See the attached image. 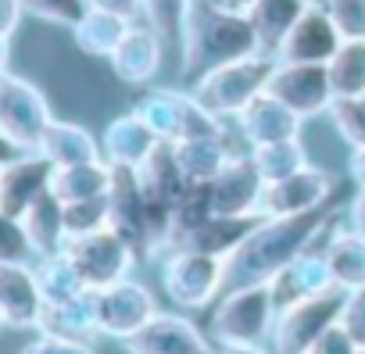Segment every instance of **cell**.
<instances>
[{
    "instance_id": "obj_27",
    "label": "cell",
    "mask_w": 365,
    "mask_h": 354,
    "mask_svg": "<svg viewBox=\"0 0 365 354\" xmlns=\"http://www.w3.org/2000/svg\"><path fill=\"white\" fill-rule=\"evenodd\" d=\"M111 187V165L104 157L97 161H79V165H61L54 168L51 190L58 201L72 204V201H90V197H104Z\"/></svg>"
},
{
    "instance_id": "obj_39",
    "label": "cell",
    "mask_w": 365,
    "mask_h": 354,
    "mask_svg": "<svg viewBox=\"0 0 365 354\" xmlns=\"http://www.w3.org/2000/svg\"><path fill=\"white\" fill-rule=\"evenodd\" d=\"M36 251L19 215L0 212V265H33Z\"/></svg>"
},
{
    "instance_id": "obj_23",
    "label": "cell",
    "mask_w": 365,
    "mask_h": 354,
    "mask_svg": "<svg viewBox=\"0 0 365 354\" xmlns=\"http://www.w3.org/2000/svg\"><path fill=\"white\" fill-rule=\"evenodd\" d=\"M333 272H329V261L322 251H304L297 261H290L276 279H272V290H276V304H294L301 297H312V293H322V290H333Z\"/></svg>"
},
{
    "instance_id": "obj_24",
    "label": "cell",
    "mask_w": 365,
    "mask_h": 354,
    "mask_svg": "<svg viewBox=\"0 0 365 354\" xmlns=\"http://www.w3.org/2000/svg\"><path fill=\"white\" fill-rule=\"evenodd\" d=\"M40 333L68 336V340H90V336H97L101 333V322H97V290H83V293H76L68 301L43 304Z\"/></svg>"
},
{
    "instance_id": "obj_50",
    "label": "cell",
    "mask_w": 365,
    "mask_h": 354,
    "mask_svg": "<svg viewBox=\"0 0 365 354\" xmlns=\"http://www.w3.org/2000/svg\"><path fill=\"white\" fill-rule=\"evenodd\" d=\"M215 354H272V350H265L258 343H219Z\"/></svg>"
},
{
    "instance_id": "obj_5",
    "label": "cell",
    "mask_w": 365,
    "mask_h": 354,
    "mask_svg": "<svg viewBox=\"0 0 365 354\" xmlns=\"http://www.w3.org/2000/svg\"><path fill=\"white\" fill-rule=\"evenodd\" d=\"M165 143H182L197 136H226V122L212 115L194 93L182 90H147L133 108Z\"/></svg>"
},
{
    "instance_id": "obj_14",
    "label": "cell",
    "mask_w": 365,
    "mask_h": 354,
    "mask_svg": "<svg viewBox=\"0 0 365 354\" xmlns=\"http://www.w3.org/2000/svg\"><path fill=\"white\" fill-rule=\"evenodd\" d=\"M51 179H54V161L43 157L40 150L19 154L8 165H0V212L22 219L43 194H51Z\"/></svg>"
},
{
    "instance_id": "obj_16",
    "label": "cell",
    "mask_w": 365,
    "mask_h": 354,
    "mask_svg": "<svg viewBox=\"0 0 365 354\" xmlns=\"http://www.w3.org/2000/svg\"><path fill=\"white\" fill-rule=\"evenodd\" d=\"M340 43L344 40L333 29L329 11L326 8H304V15L283 36V43L276 51V61H287V65H326L336 54Z\"/></svg>"
},
{
    "instance_id": "obj_32",
    "label": "cell",
    "mask_w": 365,
    "mask_h": 354,
    "mask_svg": "<svg viewBox=\"0 0 365 354\" xmlns=\"http://www.w3.org/2000/svg\"><path fill=\"white\" fill-rule=\"evenodd\" d=\"M326 261L333 272V283L340 290H358L365 286V236L354 229H336L326 244Z\"/></svg>"
},
{
    "instance_id": "obj_21",
    "label": "cell",
    "mask_w": 365,
    "mask_h": 354,
    "mask_svg": "<svg viewBox=\"0 0 365 354\" xmlns=\"http://www.w3.org/2000/svg\"><path fill=\"white\" fill-rule=\"evenodd\" d=\"M237 125L244 132V140L251 147H262V143H276V140H294L301 136V118L283 108L272 93H258L240 115H237Z\"/></svg>"
},
{
    "instance_id": "obj_25",
    "label": "cell",
    "mask_w": 365,
    "mask_h": 354,
    "mask_svg": "<svg viewBox=\"0 0 365 354\" xmlns=\"http://www.w3.org/2000/svg\"><path fill=\"white\" fill-rule=\"evenodd\" d=\"M140 183H143V194H147V204L154 208H165L172 212L179 194L187 190V175H182L179 161H175V150L172 143H161L143 165H140Z\"/></svg>"
},
{
    "instance_id": "obj_49",
    "label": "cell",
    "mask_w": 365,
    "mask_h": 354,
    "mask_svg": "<svg viewBox=\"0 0 365 354\" xmlns=\"http://www.w3.org/2000/svg\"><path fill=\"white\" fill-rule=\"evenodd\" d=\"M347 172L358 190H365V150H351V161H347Z\"/></svg>"
},
{
    "instance_id": "obj_31",
    "label": "cell",
    "mask_w": 365,
    "mask_h": 354,
    "mask_svg": "<svg viewBox=\"0 0 365 354\" xmlns=\"http://www.w3.org/2000/svg\"><path fill=\"white\" fill-rule=\"evenodd\" d=\"M129 26H133V22L122 19V15L90 8V11L72 26V40H76V47H79L83 54H90V58H111L115 47L122 43V36L129 33Z\"/></svg>"
},
{
    "instance_id": "obj_34",
    "label": "cell",
    "mask_w": 365,
    "mask_h": 354,
    "mask_svg": "<svg viewBox=\"0 0 365 354\" xmlns=\"http://www.w3.org/2000/svg\"><path fill=\"white\" fill-rule=\"evenodd\" d=\"M190 11H194V0H140L143 22H147L168 47H179V51H182V40H187Z\"/></svg>"
},
{
    "instance_id": "obj_37",
    "label": "cell",
    "mask_w": 365,
    "mask_h": 354,
    "mask_svg": "<svg viewBox=\"0 0 365 354\" xmlns=\"http://www.w3.org/2000/svg\"><path fill=\"white\" fill-rule=\"evenodd\" d=\"M251 157L258 165V172L265 175V183H276L283 175H294L297 168L312 165L308 154H304V143L301 136L294 140H276V143H262V147H251Z\"/></svg>"
},
{
    "instance_id": "obj_57",
    "label": "cell",
    "mask_w": 365,
    "mask_h": 354,
    "mask_svg": "<svg viewBox=\"0 0 365 354\" xmlns=\"http://www.w3.org/2000/svg\"><path fill=\"white\" fill-rule=\"evenodd\" d=\"M361 100H365V97H361Z\"/></svg>"
},
{
    "instance_id": "obj_20",
    "label": "cell",
    "mask_w": 365,
    "mask_h": 354,
    "mask_svg": "<svg viewBox=\"0 0 365 354\" xmlns=\"http://www.w3.org/2000/svg\"><path fill=\"white\" fill-rule=\"evenodd\" d=\"M165 140L136 115V111H125L118 118L108 122L104 136H101V154L108 165H125V168H140Z\"/></svg>"
},
{
    "instance_id": "obj_18",
    "label": "cell",
    "mask_w": 365,
    "mask_h": 354,
    "mask_svg": "<svg viewBox=\"0 0 365 354\" xmlns=\"http://www.w3.org/2000/svg\"><path fill=\"white\" fill-rule=\"evenodd\" d=\"M161 58H165V40L150 29V26H129V33L122 36V43L115 47V54L108 58L115 76L129 86H147L158 72H161Z\"/></svg>"
},
{
    "instance_id": "obj_35",
    "label": "cell",
    "mask_w": 365,
    "mask_h": 354,
    "mask_svg": "<svg viewBox=\"0 0 365 354\" xmlns=\"http://www.w3.org/2000/svg\"><path fill=\"white\" fill-rule=\"evenodd\" d=\"M33 272H36V283L43 290V301L47 304H58V301H68L76 293L86 290L83 276L76 272L72 258L61 251V254H47V258H36L33 261Z\"/></svg>"
},
{
    "instance_id": "obj_53",
    "label": "cell",
    "mask_w": 365,
    "mask_h": 354,
    "mask_svg": "<svg viewBox=\"0 0 365 354\" xmlns=\"http://www.w3.org/2000/svg\"><path fill=\"white\" fill-rule=\"evenodd\" d=\"M222 4H226V8H233V11H247V8L255 4V0H222Z\"/></svg>"
},
{
    "instance_id": "obj_46",
    "label": "cell",
    "mask_w": 365,
    "mask_h": 354,
    "mask_svg": "<svg viewBox=\"0 0 365 354\" xmlns=\"http://www.w3.org/2000/svg\"><path fill=\"white\" fill-rule=\"evenodd\" d=\"M22 15H26L22 0H0V36H8V40H11V33L19 29Z\"/></svg>"
},
{
    "instance_id": "obj_19",
    "label": "cell",
    "mask_w": 365,
    "mask_h": 354,
    "mask_svg": "<svg viewBox=\"0 0 365 354\" xmlns=\"http://www.w3.org/2000/svg\"><path fill=\"white\" fill-rule=\"evenodd\" d=\"M43 304L33 265H0V308L11 329H40Z\"/></svg>"
},
{
    "instance_id": "obj_36",
    "label": "cell",
    "mask_w": 365,
    "mask_h": 354,
    "mask_svg": "<svg viewBox=\"0 0 365 354\" xmlns=\"http://www.w3.org/2000/svg\"><path fill=\"white\" fill-rule=\"evenodd\" d=\"M336 97H365V40H344L326 61Z\"/></svg>"
},
{
    "instance_id": "obj_45",
    "label": "cell",
    "mask_w": 365,
    "mask_h": 354,
    "mask_svg": "<svg viewBox=\"0 0 365 354\" xmlns=\"http://www.w3.org/2000/svg\"><path fill=\"white\" fill-rule=\"evenodd\" d=\"M308 354H358V343L351 340V333L336 322V326H329L315 343H312V350Z\"/></svg>"
},
{
    "instance_id": "obj_7",
    "label": "cell",
    "mask_w": 365,
    "mask_h": 354,
    "mask_svg": "<svg viewBox=\"0 0 365 354\" xmlns=\"http://www.w3.org/2000/svg\"><path fill=\"white\" fill-rule=\"evenodd\" d=\"M222 279H226V258L179 247L168 251V261L161 269V286L172 304L201 311L212 301L222 297Z\"/></svg>"
},
{
    "instance_id": "obj_42",
    "label": "cell",
    "mask_w": 365,
    "mask_h": 354,
    "mask_svg": "<svg viewBox=\"0 0 365 354\" xmlns=\"http://www.w3.org/2000/svg\"><path fill=\"white\" fill-rule=\"evenodd\" d=\"M326 11L340 40H365V0H329Z\"/></svg>"
},
{
    "instance_id": "obj_4",
    "label": "cell",
    "mask_w": 365,
    "mask_h": 354,
    "mask_svg": "<svg viewBox=\"0 0 365 354\" xmlns=\"http://www.w3.org/2000/svg\"><path fill=\"white\" fill-rule=\"evenodd\" d=\"M272 68H276V58H269V54H251V58L219 65V68L197 76L194 97L212 115H219L222 122L226 118H237L258 93H265Z\"/></svg>"
},
{
    "instance_id": "obj_44",
    "label": "cell",
    "mask_w": 365,
    "mask_h": 354,
    "mask_svg": "<svg viewBox=\"0 0 365 354\" xmlns=\"http://www.w3.org/2000/svg\"><path fill=\"white\" fill-rule=\"evenodd\" d=\"M22 354H93V347H90V340H68V336L40 333L36 340H29L22 347Z\"/></svg>"
},
{
    "instance_id": "obj_8",
    "label": "cell",
    "mask_w": 365,
    "mask_h": 354,
    "mask_svg": "<svg viewBox=\"0 0 365 354\" xmlns=\"http://www.w3.org/2000/svg\"><path fill=\"white\" fill-rule=\"evenodd\" d=\"M54 122L43 90L15 72L0 76V132H4L22 154L40 150L47 125Z\"/></svg>"
},
{
    "instance_id": "obj_26",
    "label": "cell",
    "mask_w": 365,
    "mask_h": 354,
    "mask_svg": "<svg viewBox=\"0 0 365 354\" xmlns=\"http://www.w3.org/2000/svg\"><path fill=\"white\" fill-rule=\"evenodd\" d=\"M304 0H255L247 8V19L255 26V36H258V47L262 54L276 58L283 36L294 29V22L304 15Z\"/></svg>"
},
{
    "instance_id": "obj_11",
    "label": "cell",
    "mask_w": 365,
    "mask_h": 354,
    "mask_svg": "<svg viewBox=\"0 0 365 354\" xmlns=\"http://www.w3.org/2000/svg\"><path fill=\"white\" fill-rule=\"evenodd\" d=\"M265 93H272L301 122H308L315 115H326L329 104L336 100L326 65H287V61H276Z\"/></svg>"
},
{
    "instance_id": "obj_38",
    "label": "cell",
    "mask_w": 365,
    "mask_h": 354,
    "mask_svg": "<svg viewBox=\"0 0 365 354\" xmlns=\"http://www.w3.org/2000/svg\"><path fill=\"white\" fill-rule=\"evenodd\" d=\"M326 115L333 118V129L351 150H365V100L361 97H336Z\"/></svg>"
},
{
    "instance_id": "obj_51",
    "label": "cell",
    "mask_w": 365,
    "mask_h": 354,
    "mask_svg": "<svg viewBox=\"0 0 365 354\" xmlns=\"http://www.w3.org/2000/svg\"><path fill=\"white\" fill-rule=\"evenodd\" d=\"M19 154H22V150H19L4 132H0V165H8V161H11V157H19Z\"/></svg>"
},
{
    "instance_id": "obj_54",
    "label": "cell",
    "mask_w": 365,
    "mask_h": 354,
    "mask_svg": "<svg viewBox=\"0 0 365 354\" xmlns=\"http://www.w3.org/2000/svg\"><path fill=\"white\" fill-rule=\"evenodd\" d=\"M304 4H308V8H326L329 0H304Z\"/></svg>"
},
{
    "instance_id": "obj_12",
    "label": "cell",
    "mask_w": 365,
    "mask_h": 354,
    "mask_svg": "<svg viewBox=\"0 0 365 354\" xmlns=\"http://www.w3.org/2000/svg\"><path fill=\"white\" fill-rule=\"evenodd\" d=\"M154 315H158L154 293H150L143 283H136V279H122V283H111V286L97 290L101 336L129 340V336L140 333Z\"/></svg>"
},
{
    "instance_id": "obj_13",
    "label": "cell",
    "mask_w": 365,
    "mask_h": 354,
    "mask_svg": "<svg viewBox=\"0 0 365 354\" xmlns=\"http://www.w3.org/2000/svg\"><path fill=\"white\" fill-rule=\"evenodd\" d=\"M329 194H333V179H329V175L322 168H315V165H304L294 175H283V179H276V183H265L258 215L283 219V215L315 212V208H322L329 201Z\"/></svg>"
},
{
    "instance_id": "obj_28",
    "label": "cell",
    "mask_w": 365,
    "mask_h": 354,
    "mask_svg": "<svg viewBox=\"0 0 365 354\" xmlns=\"http://www.w3.org/2000/svg\"><path fill=\"white\" fill-rule=\"evenodd\" d=\"M22 222H26V233H29V240H33L36 258H47V254H61V251H65V244H68L65 201H58L54 190L43 194V197L22 215Z\"/></svg>"
},
{
    "instance_id": "obj_52",
    "label": "cell",
    "mask_w": 365,
    "mask_h": 354,
    "mask_svg": "<svg viewBox=\"0 0 365 354\" xmlns=\"http://www.w3.org/2000/svg\"><path fill=\"white\" fill-rule=\"evenodd\" d=\"M8 61H11V40L0 36V76L8 72Z\"/></svg>"
},
{
    "instance_id": "obj_30",
    "label": "cell",
    "mask_w": 365,
    "mask_h": 354,
    "mask_svg": "<svg viewBox=\"0 0 365 354\" xmlns=\"http://www.w3.org/2000/svg\"><path fill=\"white\" fill-rule=\"evenodd\" d=\"M40 154L51 157L54 168L104 157V154H101V143H97L83 125H76V122H61V118H54V122L47 125V132H43V140H40Z\"/></svg>"
},
{
    "instance_id": "obj_1",
    "label": "cell",
    "mask_w": 365,
    "mask_h": 354,
    "mask_svg": "<svg viewBox=\"0 0 365 354\" xmlns=\"http://www.w3.org/2000/svg\"><path fill=\"white\" fill-rule=\"evenodd\" d=\"M329 226V208L301 212V215H283V219H262L255 233L226 258V279L222 293L237 286H255V283H272L290 261H297L319 233Z\"/></svg>"
},
{
    "instance_id": "obj_2",
    "label": "cell",
    "mask_w": 365,
    "mask_h": 354,
    "mask_svg": "<svg viewBox=\"0 0 365 354\" xmlns=\"http://www.w3.org/2000/svg\"><path fill=\"white\" fill-rule=\"evenodd\" d=\"M251 54H262V47H258L247 11H233L222 0H194L187 40H182V51H179L182 76L197 79L219 65H230Z\"/></svg>"
},
{
    "instance_id": "obj_22",
    "label": "cell",
    "mask_w": 365,
    "mask_h": 354,
    "mask_svg": "<svg viewBox=\"0 0 365 354\" xmlns=\"http://www.w3.org/2000/svg\"><path fill=\"white\" fill-rule=\"evenodd\" d=\"M265 215H208L187 240L179 247H190V251H205V254H215V258H230L251 233L255 226L262 222ZM175 247V251H179Z\"/></svg>"
},
{
    "instance_id": "obj_55",
    "label": "cell",
    "mask_w": 365,
    "mask_h": 354,
    "mask_svg": "<svg viewBox=\"0 0 365 354\" xmlns=\"http://www.w3.org/2000/svg\"><path fill=\"white\" fill-rule=\"evenodd\" d=\"M4 326H8V322H4V308H0V329H4Z\"/></svg>"
},
{
    "instance_id": "obj_17",
    "label": "cell",
    "mask_w": 365,
    "mask_h": 354,
    "mask_svg": "<svg viewBox=\"0 0 365 354\" xmlns=\"http://www.w3.org/2000/svg\"><path fill=\"white\" fill-rule=\"evenodd\" d=\"M265 194V175L258 172L255 157L233 154L226 168L212 179V201L219 215H258Z\"/></svg>"
},
{
    "instance_id": "obj_48",
    "label": "cell",
    "mask_w": 365,
    "mask_h": 354,
    "mask_svg": "<svg viewBox=\"0 0 365 354\" xmlns=\"http://www.w3.org/2000/svg\"><path fill=\"white\" fill-rule=\"evenodd\" d=\"M351 229L365 236V190H358L351 201Z\"/></svg>"
},
{
    "instance_id": "obj_29",
    "label": "cell",
    "mask_w": 365,
    "mask_h": 354,
    "mask_svg": "<svg viewBox=\"0 0 365 354\" xmlns=\"http://www.w3.org/2000/svg\"><path fill=\"white\" fill-rule=\"evenodd\" d=\"M175 150V161L182 168L190 183H212L215 175L226 168V161L233 157L226 136H197V140H182V143H172Z\"/></svg>"
},
{
    "instance_id": "obj_40",
    "label": "cell",
    "mask_w": 365,
    "mask_h": 354,
    "mask_svg": "<svg viewBox=\"0 0 365 354\" xmlns=\"http://www.w3.org/2000/svg\"><path fill=\"white\" fill-rule=\"evenodd\" d=\"M108 226H111V219H108V194H104V197H90V201H72V204H65L68 240L90 236V233L108 229Z\"/></svg>"
},
{
    "instance_id": "obj_33",
    "label": "cell",
    "mask_w": 365,
    "mask_h": 354,
    "mask_svg": "<svg viewBox=\"0 0 365 354\" xmlns=\"http://www.w3.org/2000/svg\"><path fill=\"white\" fill-rule=\"evenodd\" d=\"M208 215H215L212 183H187V190L179 194V201L172 208V240H168V251H175Z\"/></svg>"
},
{
    "instance_id": "obj_15",
    "label": "cell",
    "mask_w": 365,
    "mask_h": 354,
    "mask_svg": "<svg viewBox=\"0 0 365 354\" xmlns=\"http://www.w3.org/2000/svg\"><path fill=\"white\" fill-rule=\"evenodd\" d=\"M129 354H215L212 340L182 315L158 311L140 333L122 340Z\"/></svg>"
},
{
    "instance_id": "obj_41",
    "label": "cell",
    "mask_w": 365,
    "mask_h": 354,
    "mask_svg": "<svg viewBox=\"0 0 365 354\" xmlns=\"http://www.w3.org/2000/svg\"><path fill=\"white\" fill-rule=\"evenodd\" d=\"M22 8H26V15H36L43 22L68 26V29L90 11L86 0H22Z\"/></svg>"
},
{
    "instance_id": "obj_56",
    "label": "cell",
    "mask_w": 365,
    "mask_h": 354,
    "mask_svg": "<svg viewBox=\"0 0 365 354\" xmlns=\"http://www.w3.org/2000/svg\"><path fill=\"white\" fill-rule=\"evenodd\" d=\"M358 354H365V347H358Z\"/></svg>"
},
{
    "instance_id": "obj_47",
    "label": "cell",
    "mask_w": 365,
    "mask_h": 354,
    "mask_svg": "<svg viewBox=\"0 0 365 354\" xmlns=\"http://www.w3.org/2000/svg\"><path fill=\"white\" fill-rule=\"evenodd\" d=\"M86 4L97 8V11L122 15V19H129V22H136V15H140V0H86Z\"/></svg>"
},
{
    "instance_id": "obj_6",
    "label": "cell",
    "mask_w": 365,
    "mask_h": 354,
    "mask_svg": "<svg viewBox=\"0 0 365 354\" xmlns=\"http://www.w3.org/2000/svg\"><path fill=\"white\" fill-rule=\"evenodd\" d=\"M344 293H347V290L333 286V290L301 297V301H294V304H283L279 315H276L272 336H269L272 354H308L312 343H315L329 326L340 322Z\"/></svg>"
},
{
    "instance_id": "obj_10",
    "label": "cell",
    "mask_w": 365,
    "mask_h": 354,
    "mask_svg": "<svg viewBox=\"0 0 365 354\" xmlns=\"http://www.w3.org/2000/svg\"><path fill=\"white\" fill-rule=\"evenodd\" d=\"M108 219H111V229L136 251L140 261L154 258L150 229H147V194H143V183H140V168L111 165Z\"/></svg>"
},
{
    "instance_id": "obj_3",
    "label": "cell",
    "mask_w": 365,
    "mask_h": 354,
    "mask_svg": "<svg viewBox=\"0 0 365 354\" xmlns=\"http://www.w3.org/2000/svg\"><path fill=\"white\" fill-rule=\"evenodd\" d=\"M279 304L272 283H255V286H237L226 290L212 311V336L219 343H265L272 336Z\"/></svg>"
},
{
    "instance_id": "obj_43",
    "label": "cell",
    "mask_w": 365,
    "mask_h": 354,
    "mask_svg": "<svg viewBox=\"0 0 365 354\" xmlns=\"http://www.w3.org/2000/svg\"><path fill=\"white\" fill-rule=\"evenodd\" d=\"M340 326L351 333V340H354L358 347H365V286H358V290H347V293H344Z\"/></svg>"
},
{
    "instance_id": "obj_9",
    "label": "cell",
    "mask_w": 365,
    "mask_h": 354,
    "mask_svg": "<svg viewBox=\"0 0 365 354\" xmlns=\"http://www.w3.org/2000/svg\"><path fill=\"white\" fill-rule=\"evenodd\" d=\"M65 254L72 258L76 272L83 276L86 290H104L111 283H122L129 279L133 265L140 261L136 251L108 226V229H97L90 236H76L65 244Z\"/></svg>"
}]
</instances>
